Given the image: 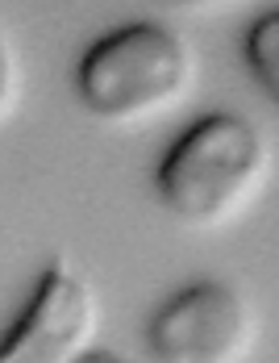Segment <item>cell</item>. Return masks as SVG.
I'll use <instances>...</instances> for the list:
<instances>
[{"instance_id":"6da1fadb","label":"cell","mask_w":279,"mask_h":363,"mask_svg":"<svg viewBox=\"0 0 279 363\" xmlns=\"http://www.w3.org/2000/svg\"><path fill=\"white\" fill-rule=\"evenodd\" d=\"M258 163H263L258 130L246 117L212 113L196 121L163 159L159 196L179 218L212 221L246 192Z\"/></svg>"},{"instance_id":"7a4b0ae2","label":"cell","mask_w":279,"mask_h":363,"mask_svg":"<svg viewBox=\"0 0 279 363\" xmlns=\"http://www.w3.org/2000/svg\"><path fill=\"white\" fill-rule=\"evenodd\" d=\"M188 79V46L175 30L142 21L101 38L79 63V96L96 117H134L171 101Z\"/></svg>"},{"instance_id":"3957f363","label":"cell","mask_w":279,"mask_h":363,"mask_svg":"<svg viewBox=\"0 0 279 363\" xmlns=\"http://www.w3.org/2000/svg\"><path fill=\"white\" fill-rule=\"evenodd\" d=\"M246 334L242 296L221 284L200 280L175 292L150 322V351L159 363H225Z\"/></svg>"},{"instance_id":"277c9868","label":"cell","mask_w":279,"mask_h":363,"mask_svg":"<svg viewBox=\"0 0 279 363\" xmlns=\"http://www.w3.org/2000/svg\"><path fill=\"white\" fill-rule=\"evenodd\" d=\"M92 330V296L67 267H50L8 330L0 363H71Z\"/></svg>"},{"instance_id":"5b68a950","label":"cell","mask_w":279,"mask_h":363,"mask_svg":"<svg viewBox=\"0 0 279 363\" xmlns=\"http://www.w3.org/2000/svg\"><path fill=\"white\" fill-rule=\"evenodd\" d=\"M250 67L263 79L267 96H279V9H271L250 34Z\"/></svg>"},{"instance_id":"8992f818","label":"cell","mask_w":279,"mask_h":363,"mask_svg":"<svg viewBox=\"0 0 279 363\" xmlns=\"http://www.w3.org/2000/svg\"><path fill=\"white\" fill-rule=\"evenodd\" d=\"M71 363H130V359H121L113 351H88V355H75Z\"/></svg>"},{"instance_id":"52a82bcc","label":"cell","mask_w":279,"mask_h":363,"mask_svg":"<svg viewBox=\"0 0 279 363\" xmlns=\"http://www.w3.org/2000/svg\"><path fill=\"white\" fill-rule=\"evenodd\" d=\"M8 96V50H4V38H0V105Z\"/></svg>"}]
</instances>
